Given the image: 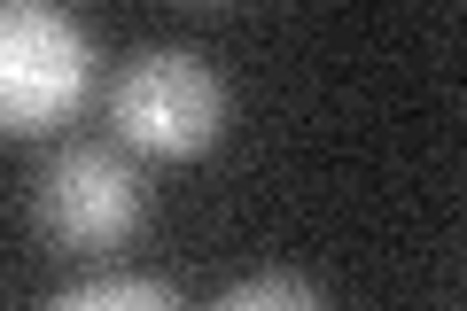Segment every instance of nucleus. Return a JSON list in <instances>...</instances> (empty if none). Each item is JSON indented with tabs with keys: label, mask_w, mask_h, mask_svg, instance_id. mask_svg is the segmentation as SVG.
<instances>
[{
	"label": "nucleus",
	"mask_w": 467,
	"mask_h": 311,
	"mask_svg": "<svg viewBox=\"0 0 467 311\" xmlns=\"http://www.w3.org/2000/svg\"><path fill=\"white\" fill-rule=\"evenodd\" d=\"M94 86V39L47 0H0V132H47Z\"/></svg>",
	"instance_id": "1"
},
{
	"label": "nucleus",
	"mask_w": 467,
	"mask_h": 311,
	"mask_svg": "<svg viewBox=\"0 0 467 311\" xmlns=\"http://www.w3.org/2000/svg\"><path fill=\"white\" fill-rule=\"evenodd\" d=\"M117 132L140 156H195L226 125V86L195 47H140L109 94Z\"/></svg>",
	"instance_id": "2"
},
{
	"label": "nucleus",
	"mask_w": 467,
	"mask_h": 311,
	"mask_svg": "<svg viewBox=\"0 0 467 311\" xmlns=\"http://www.w3.org/2000/svg\"><path fill=\"white\" fill-rule=\"evenodd\" d=\"M32 211L47 226V242H63V249H117L140 226L149 195H140V171L117 148H63V156L39 164Z\"/></svg>",
	"instance_id": "3"
},
{
	"label": "nucleus",
	"mask_w": 467,
	"mask_h": 311,
	"mask_svg": "<svg viewBox=\"0 0 467 311\" xmlns=\"http://www.w3.org/2000/svg\"><path fill=\"white\" fill-rule=\"evenodd\" d=\"M47 311H180V295L164 280H140V273H101V280L63 288Z\"/></svg>",
	"instance_id": "4"
},
{
	"label": "nucleus",
	"mask_w": 467,
	"mask_h": 311,
	"mask_svg": "<svg viewBox=\"0 0 467 311\" xmlns=\"http://www.w3.org/2000/svg\"><path fill=\"white\" fill-rule=\"evenodd\" d=\"M211 311H327V295L296 273H257V280H234Z\"/></svg>",
	"instance_id": "5"
}]
</instances>
